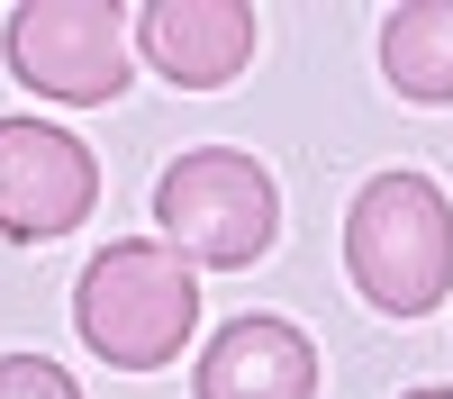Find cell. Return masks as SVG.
<instances>
[{"label": "cell", "mask_w": 453, "mask_h": 399, "mask_svg": "<svg viewBox=\"0 0 453 399\" xmlns=\"http://www.w3.org/2000/svg\"><path fill=\"white\" fill-rule=\"evenodd\" d=\"M73 326H82V345L100 363H119V372H155V363H173L181 345H191L200 281H191V264H181L173 245L119 236V245H100L91 264H82V281H73Z\"/></svg>", "instance_id": "obj_1"}, {"label": "cell", "mask_w": 453, "mask_h": 399, "mask_svg": "<svg viewBox=\"0 0 453 399\" xmlns=\"http://www.w3.org/2000/svg\"><path fill=\"white\" fill-rule=\"evenodd\" d=\"M345 272L372 309L426 318L453 290V200L426 173H372L345 209Z\"/></svg>", "instance_id": "obj_2"}, {"label": "cell", "mask_w": 453, "mask_h": 399, "mask_svg": "<svg viewBox=\"0 0 453 399\" xmlns=\"http://www.w3.org/2000/svg\"><path fill=\"white\" fill-rule=\"evenodd\" d=\"M155 218H164V236H173L181 264L236 272V264H254V254L273 245L281 191H273V173H263L254 155H236V145H191L181 164H164Z\"/></svg>", "instance_id": "obj_3"}, {"label": "cell", "mask_w": 453, "mask_h": 399, "mask_svg": "<svg viewBox=\"0 0 453 399\" xmlns=\"http://www.w3.org/2000/svg\"><path fill=\"white\" fill-rule=\"evenodd\" d=\"M0 55L36 100H119L127 91V64H136V19L109 10V0H27L0 27Z\"/></svg>", "instance_id": "obj_4"}, {"label": "cell", "mask_w": 453, "mask_h": 399, "mask_svg": "<svg viewBox=\"0 0 453 399\" xmlns=\"http://www.w3.org/2000/svg\"><path fill=\"white\" fill-rule=\"evenodd\" d=\"M100 200V164L73 127L46 119H0V236L46 245L64 227H82Z\"/></svg>", "instance_id": "obj_5"}, {"label": "cell", "mask_w": 453, "mask_h": 399, "mask_svg": "<svg viewBox=\"0 0 453 399\" xmlns=\"http://www.w3.org/2000/svg\"><path fill=\"white\" fill-rule=\"evenodd\" d=\"M136 55L173 91H218L254 64V10L245 0H145L136 10Z\"/></svg>", "instance_id": "obj_6"}, {"label": "cell", "mask_w": 453, "mask_h": 399, "mask_svg": "<svg viewBox=\"0 0 453 399\" xmlns=\"http://www.w3.org/2000/svg\"><path fill=\"white\" fill-rule=\"evenodd\" d=\"M191 399H318V345L290 318H226L200 345Z\"/></svg>", "instance_id": "obj_7"}, {"label": "cell", "mask_w": 453, "mask_h": 399, "mask_svg": "<svg viewBox=\"0 0 453 399\" xmlns=\"http://www.w3.org/2000/svg\"><path fill=\"white\" fill-rule=\"evenodd\" d=\"M381 73L399 100H453V0H408L381 19Z\"/></svg>", "instance_id": "obj_8"}, {"label": "cell", "mask_w": 453, "mask_h": 399, "mask_svg": "<svg viewBox=\"0 0 453 399\" xmlns=\"http://www.w3.org/2000/svg\"><path fill=\"white\" fill-rule=\"evenodd\" d=\"M0 399H82V381L46 354H0Z\"/></svg>", "instance_id": "obj_9"}, {"label": "cell", "mask_w": 453, "mask_h": 399, "mask_svg": "<svg viewBox=\"0 0 453 399\" xmlns=\"http://www.w3.org/2000/svg\"><path fill=\"white\" fill-rule=\"evenodd\" d=\"M408 399H453V390H408Z\"/></svg>", "instance_id": "obj_10"}]
</instances>
